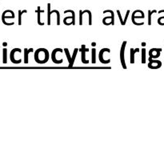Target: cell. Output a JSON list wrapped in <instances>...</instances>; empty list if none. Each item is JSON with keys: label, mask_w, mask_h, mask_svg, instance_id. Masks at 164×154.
Returning a JSON list of instances; mask_svg holds the SVG:
<instances>
[{"label": "cell", "mask_w": 164, "mask_h": 154, "mask_svg": "<svg viewBox=\"0 0 164 154\" xmlns=\"http://www.w3.org/2000/svg\"><path fill=\"white\" fill-rule=\"evenodd\" d=\"M46 48H38L34 52V60L35 62L39 63V64H44L46 63L48 60H49L50 54L49 51H47L44 54Z\"/></svg>", "instance_id": "1"}, {"label": "cell", "mask_w": 164, "mask_h": 154, "mask_svg": "<svg viewBox=\"0 0 164 154\" xmlns=\"http://www.w3.org/2000/svg\"><path fill=\"white\" fill-rule=\"evenodd\" d=\"M127 42V41H123V44L121 46V49H120V61H121V64L124 69H127V64L125 62V48H126Z\"/></svg>", "instance_id": "2"}, {"label": "cell", "mask_w": 164, "mask_h": 154, "mask_svg": "<svg viewBox=\"0 0 164 154\" xmlns=\"http://www.w3.org/2000/svg\"><path fill=\"white\" fill-rule=\"evenodd\" d=\"M59 51L60 53H63V50L62 49V48H55V49L53 50L52 53H51V55H50V57H51V59H52V61H53V63H57V64H61V63H63V59H57V58H56V54H57V52H59Z\"/></svg>", "instance_id": "3"}, {"label": "cell", "mask_w": 164, "mask_h": 154, "mask_svg": "<svg viewBox=\"0 0 164 154\" xmlns=\"http://www.w3.org/2000/svg\"><path fill=\"white\" fill-rule=\"evenodd\" d=\"M105 51H107L108 53L111 52V50L109 49V48H102V49L100 50V51H99V54H98V58H99V61L103 63V64H107L111 62V59H109L107 60H105L104 58H103V53L105 52Z\"/></svg>", "instance_id": "4"}, {"label": "cell", "mask_w": 164, "mask_h": 154, "mask_svg": "<svg viewBox=\"0 0 164 154\" xmlns=\"http://www.w3.org/2000/svg\"><path fill=\"white\" fill-rule=\"evenodd\" d=\"M16 51H18V52H21V49L20 48H14V49H12L11 53H10V59H11V62L13 63H15V64H18L22 62V59H19L18 60H16L15 58V53L16 52Z\"/></svg>", "instance_id": "5"}, {"label": "cell", "mask_w": 164, "mask_h": 154, "mask_svg": "<svg viewBox=\"0 0 164 154\" xmlns=\"http://www.w3.org/2000/svg\"><path fill=\"white\" fill-rule=\"evenodd\" d=\"M79 51H81L82 53V58H81V60L82 63H85V64H87L89 63V60L86 59V53L89 51V48H86V45L85 44H82V47L80 48Z\"/></svg>", "instance_id": "6"}, {"label": "cell", "mask_w": 164, "mask_h": 154, "mask_svg": "<svg viewBox=\"0 0 164 154\" xmlns=\"http://www.w3.org/2000/svg\"><path fill=\"white\" fill-rule=\"evenodd\" d=\"M108 12L111 13V16H107V17H104L103 19H102V23H104L107 19H111V25L115 26V13H114L113 11H111V10H106V11H103V14H106V13H108Z\"/></svg>", "instance_id": "7"}, {"label": "cell", "mask_w": 164, "mask_h": 154, "mask_svg": "<svg viewBox=\"0 0 164 154\" xmlns=\"http://www.w3.org/2000/svg\"><path fill=\"white\" fill-rule=\"evenodd\" d=\"M136 52H139V48H131V63L134 64V55Z\"/></svg>", "instance_id": "8"}, {"label": "cell", "mask_w": 164, "mask_h": 154, "mask_svg": "<svg viewBox=\"0 0 164 154\" xmlns=\"http://www.w3.org/2000/svg\"><path fill=\"white\" fill-rule=\"evenodd\" d=\"M33 51V48H30V49H27V48H25L24 49V63L27 64L28 63V56L31 52Z\"/></svg>", "instance_id": "9"}, {"label": "cell", "mask_w": 164, "mask_h": 154, "mask_svg": "<svg viewBox=\"0 0 164 154\" xmlns=\"http://www.w3.org/2000/svg\"><path fill=\"white\" fill-rule=\"evenodd\" d=\"M79 51V49H78V48H75V50H74L73 56L71 57V62H70V63H69L68 67H73L74 63H75V58H76V55H77V53H78Z\"/></svg>", "instance_id": "10"}, {"label": "cell", "mask_w": 164, "mask_h": 154, "mask_svg": "<svg viewBox=\"0 0 164 154\" xmlns=\"http://www.w3.org/2000/svg\"><path fill=\"white\" fill-rule=\"evenodd\" d=\"M36 12H37V15H38V19H37V20H38V24L40 25V26L44 25L45 23H44V22H41V19H40V14H41V13H44V11H41L40 6H38V10L36 11Z\"/></svg>", "instance_id": "11"}, {"label": "cell", "mask_w": 164, "mask_h": 154, "mask_svg": "<svg viewBox=\"0 0 164 154\" xmlns=\"http://www.w3.org/2000/svg\"><path fill=\"white\" fill-rule=\"evenodd\" d=\"M91 63L93 64L96 63V49L93 47L91 49Z\"/></svg>", "instance_id": "12"}, {"label": "cell", "mask_w": 164, "mask_h": 154, "mask_svg": "<svg viewBox=\"0 0 164 154\" xmlns=\"http://www.w3.org/2000/svg\"><path fill=\"white\" fill-rule=\"evenodd\" d=\"M66 13H71V15H72V25L75 26L76 24L75 22V13L74 11H72V10H66V11H64V14H66Z\"/></svg>", "instance_id": "13"}, {"label": "cell", "mask_w": 164, "mask_h": 154, "mask_svg": "<svg viewBox=\"0 0 164 154\" xmlns=\"http://www.w3.org/2000/svg\"><path fill=\"white\" fill-rule=\"evenodd\" d=\"M50 3L49 2L47 4V24L48 25H50V15H51V13H50Z\"/></svg>", "instance_id": "14"}, {"label": "cell", "mask_w": 164, "mask_h": 154, "mask_svg": "<svg viewBox=\"0 0 164 154\" xmlns=\"http://www.w3.org/2000/svg\"><path fill=\"white\" fill-rule=\"evenodd\" d=\"M136 14H137V10H136V11H134L132 13V15H131V20H132V22H133V23H134V25H136V26L143 25V24H144V22H139V23H138V22H135V19H134V15H135Z\"/></svg>", "instance_id": "15"}, {"label": "cell", "mask_w": 164, "mask_h": 154, "mask_svg": "<svg viewBox=\"0 0 164 154\" xmlns=\"http://www.w3.org/2000/svg\"><path fill=\"white\" fill-rule=\"evenodd\" d=\"M2 55H3L2 63H7V50H6V48H3V50H2Z\"/></svg>", "instance_id": "16"}, {"label": "cell", "mask_w": 164, "mask_h": 154, "mask_svg": "<svg viewBox=\"0 0 164 154\" xmlns=\"http://www.w3.org/2000/svg\"><path fill=\"white\" fill-rule=\"evenodd\" d=\"M156 10H153V11H148V25H151V16L154 13H156Z\"/></svg>", "instance_id": "17"}, {"label": "cell", "mask_w": 164, "mask_h": 154, "mask_svg": "<svg viewBox=\"0 0 164 154\" xmlns=\"http://www.w3.org/2000/svg\"><path fill=\"white\" fill-rule=\"evenodd\" d=\"M24 13H27V10H23V11L18 10V25L22 24V15H23Z\"/></svg>", "instance_id": "18"}, {"label": "cell", "mask_w": 164, "mask_h": 154, "mask_svg": "<svg viewBox=\"0 0 164 154\" xmlns=\"http://www.w3.org/2000/svg\"><path fill=\"white\" fill-rule=\"evenodd\" d=\"M64 51H65V54H66V56L67 60H68L69 63H70V62H71V57H72V56H70L68 48H64Z\"/></svg>", "instance_id": "19"}, {"label": "cell", "mask_w": 164, "mask_h": 154, "mask_svg": "<svg viewBox=\"0 0 164 154\" xmlns=\"http://www.w3.org/2000/svg\"><path fill=\"white\" fill-rule=\"evenodd\" d=\"M50 13L52 14V13H56L57 15V25H59L60 24V14H59V11H58V10H53V11H51Z\"/></svg>", "instance_id": "20"}, {"label": "cell", "mask_w": 164, "mask_h": 154, "mask_svg": "<svg viewBox=\"0 0 164 154\" xmlns=\"http://www.w3.org/2000/svg\"><path fill=\"white\" fill-rule=\"evenodd\" d=\"M82 13L84 14V13H88V15H89V25L91 26L92 24V15H91V11H89V10H85V11H83Z\"/></svg>", "instance_id": "21"}, {"label": "cell", "mask_w": 164, "mask_h": 154, "mask_svg": "<svg viewBox=\"0 0 164 154\" xmlns=\"http://www.w3.org/2000/svg\"><path fill=\"white\" fill-rule=\"evenodd\" d=\"M147 58H146V49L143 48L142 49V63H146Z\"/></svg>", "instance_id": "22"}, {"label": "cell", "mask_w": 164, "mask_h": 154, "mask_svg": "<svg viewBox=\"0 0 164 154\" xmlns=\"http://www.w3.org/2000/svg\"><path fill=\"white\" fill-rule=\"evenodd\" d=\"M117 13H118V18H119V21H120V22H121V25H122V26H125V24H124V21H123V18H122V15H121V12H120V11H119V10H117Z\"/></svg>", "instance_id": "23"}, {"label": "cell", "mask_w": 164, "mask_h": 154, "mask_svg": "<svg viewBox=\"0 0 164 154\" xmlns=\"http://www.w3.org/2000/svg\"><path fill=\"white\" fill-rule=\"evenodd\" d=\"M82 15L83 13L82 10L79 11V25H82Z\"/></svg>", "instance_id": "24"}, {"label": "cell", "mask_w": 164, "mask_h": 154, "mask_svg": "<svg viewBox=\"0 0 164 154\" xmlns=\"http://www.w3.org/2000/svg\"><path fill=\"white\" fill-rule=\"evenodd\" d=\"M129 13H130V11L128 10V11H127V13H126V16H125V19H124V24L125 25H126V23H127V18H128V16H129Z\"/></svg>", "instance_id": "25"}, {"label": "cell", "mask_w": 164, "mask_h": 154, "mask_svg": "<svg viewBox=\"0 0 164 154\" xmlns=\"http://www.w3.org/2000/svg\"><path fill=\"white\" fill-rule=\"evenodd\" d=\"M164 19V16H163V17H160V18H159V19H158V23H159V25L163 26V23L161 22V20H162V19Z\"/></svg>", "instance_id": "26"}, {"label": "cell", "mask_w": 164, "mask_h": 154, "mask_svg": "<svg viewBox=\"0 0 164 154\" xmlns=\"http://www.w3.org/2000/svg\"><path fill=\"white\" fill-rule=\"evenodd\" d=\"M91 46H92L93 47H95L96 46V43H95V42H93V43H91Z\"/></svg>", "instance_id": "27"}, {"label": "cell", "mask_w": 164, "mask_h": 154, "mask_svg": "<svg viewBox=\"0 0 164 154\" xmlns=\"http://www.w3.org/2000/svg\"><path fill=\"white\" fill-rule=\"evenodd\" d=\"M2 46H3V47H6V46H7V43H6V42H4V43H2Z\"/></svg>", "instance_id": "28"}, {"label": "cell", "mask_w": 164, "mask_h": 154, "mask_svg": "<svg viewBox=\"0 0 164 154\" xmlns=\"http://www.w3.org/2000/svg\"><path fill=\"white\" fill-rule=\"evenodd\" d=\"M146 45H147V43H145V42H143V43H142V46H143V47H145V46H146Z\"/></svg>", "instance_id": "29"}, {"label": "cell", "mask_w": 164, "mask_h": 154, "mask_svg": "<svg viewBox=\"0 0 164 154\" xmlns=\"http://www.w3.org/2000/svg\"><path fill=\"white\" fill-rule=\"evenodd\" d=\"M163 12L164 13V10H161V11H159V13H163Z\"/></svg>", "instance_id": "30"}]
</instances>
